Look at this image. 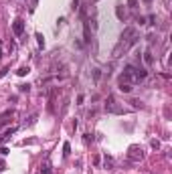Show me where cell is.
<instances>
[{
    "label": "cell",
    "mask_w": 172,
    "mask_h": 174,
    "mask_svg": "<svg viewBox=\"0 0 172 174\" xmlns=\"http://www.w3.org/2000/svg\"><path fill=\"white\" fill-rule=\"evenodd\" d=\"M4 168H6V164H4V162H2V160H0V172H2V170H4Z\"/></svg>",
    "instance_id": "d6986e66"
},
{
    "label": "cell",
    "mask_w": 172,
    "mask_h": 174,
    "mask_svg": "<svg viewBox=\"0 0 172 174\" xmlns=\"http://www.w3.org/2000/svg\"><path fill=\"white\" fill-rule=\"evenodd\" d=\"M91 140H93V136H91V134H85V136H83V142H85V144H89Z\"/></svg>",
    "instance_id": "9a60e30c"
},
{
    "label": "cell",
    "mask_w": 172,
    "mask_h": 174,
    "mask_svg": "<svg viewBox=\"0 0 172 174\" xmlns=\"http://www.w3.org/2000/svg\"><path fill=\"white\" fill-rule=\"evenodd\" d=\"M119 89H122L124 93H130L132 91V83L128 81L126 77H119Z\"/></svg>",
    "instance_id": "5b68a950"
},
{
    "label": "cell",
    "mask_w": 172,
    "mask_h": 174,
    "mask_svg": "<svg viewBox=\"0 0 172 174\" xmlns=\"http://www.w3.org/2000/svg\"><path fill=\"white\" fill-rule=\"evenodd\" d=\"M115 12H118V18H119V20H124V18H126V12L122 10V4H119V6L115 8Z\"/></svg>",
    "instance_id": "8fae6325"
},
{
    "label": "cell",
    "mask_w": 172,
    "mask_h": 174,
    "mask_svg": "<svg viewBox=\"0 0 172 174\" xmlns=\"http://www.w3.org/2000/svg\"><path fill=\"white\" fill-rule=\"evenodd\" d=\"M6 73H8V69H2V71H0V77H4Z\"/></svg>",
    "instance_id": "ffe728a7"
},
{
    "label": "cell",
    "mask_w": 172,
    "mask_h": 174,
    "mask_svg": "<svg viewBox=\"0 0 172 174\" xmlns=\"http://www.w3.org/2000/svg\"><path fill=\"white\" fill-rule=\"evenodd\" d=\"M111 166H114V160L109 156H105V168H111Z\"/></svg>",
    "instance_id": "5bb4252c"
},
{
    "label": "cell",
    "mask_w": 172,
    "mask_h": 174,
    "mask_svg": "<svg viewBox=\"0 0 172 174\" xmlns=\"http://www.w3.org/2000/svg\"><path fill=\"white\" fill-rule=\"evenodd\" d=\"M28 71H31V69H28V67H20V69L16 71V73H18V77H24V75H27Z\"/></svg>",
    "instance_id": "7c38bea8"
},
{
    "label": "cell",
    "mask_w": 172,
    "mask_h": 174,
    "mask_svg": "<svg viewBox=\"0 0 172 174\" xmlns=\"http://www.w3.org/2000/svg\"><path fill=\"white\" fill-rule=\"evenodd\" d=\"M144 61H146V65H152V63H154V57H152L150 51H146V53H144Z\"/></svg>",
    "instance_id": "9c48e42d"
},
{
    "label": "cell",
    "mask_w": 172,
    "mask_h": 174,
    "mask_svg": "<svg viewBox=\"0 0 172 174\" xmlns=\"http://www.w3.org/2000/svg\"><path fill=\"white\" fill-rule=\"evenodd\" d=\"M128 158H130L132 162H138V160L144 158V150H142L140 146H132L130 152H128Z\"/></svg>",
    "instance_id": "3957f363"
},
{
    "label": "cell",
    "mask_w": 172,
    "mask_h": 174,
    "mask_svg": "<svg viewBox=\"0 0 172 174\" xmlns=\"http://www.w3.org/2000/svg\"><path fill=\"white\" fill-rule=\"evenodd\" d=\"M12 32H14L16 37H23V32H24V20L23 18H16L14 22H12Z\"/></svg>",
    "instance_id": "277c9868"
},
{
    "label": "cell",
    "mask_w": 172,
    "mask_h": 174,
    "mask_svg": "<svg viewBox=\"0 0 172 174\" xmlns=\"http://www.w3.org/2000/svg\"><path fill=\"white\" fill-rule=\"evenodd\" d=\"M16 130H18V128H16V126H14V128H10V130H6V132H4V134L0 136V144H4V142H6V140H10V136L14 134Z\"/></svg>",
    "instance_id": "8992f818"
},
{
    "label": "cell",
    "mask_w": 172,
    "mask_h": 174,
    "mask_svg": "<svg viewBox=\"0 0 172 174\" xmlns=\"http://www.w3.org/2000/svg\"><path fill=\"white\" fill-rule=\"evenodd\" d=\"M41 174H53V170H51V164H49V160H45V162L41 164Z\"/></svg>",
    "instance_id": "ba28073f"
},
{
    "label": "cell",
    "mask_w": 172,
    "mask_h": 174,
    "mask_svg": "<svg viewBox=\"0 0 172 174\" xmlns=\"http://www.w3.org/2000/svg\"><path fill=\"white\" fill-rule=\"evenodd\" d=\"M136 4H138V2H136V0H130V8H134V10H136V8H138V6H136Z\"/></svg>",
    "instance_id": "ac0fdd59"
},
{
    "label": "cell",
    "mask_w": 172,
    "mask_h": 174,
    "mask_svg": "<svg viewBox=\"0 0 172 174\" xmlns=\"http://www.w3.org/2000/svg\"><path fill=\"white\" fill-rule=\"evenodd\" d=\"M136 41H138L136 28H134V27L124 28V32L119 35V43H118V47L114 49V57H122V53H126L132 45H136Z\"/></svg>",
    "instance_id": "6da1fadb"
},
{
    "label": "cell",
    "mask_w": 172,
    "mask_h": 174,
    "mask_svg": "<svg viewBox=\"0 0 172 174\" xmlns=\"http://www.w3.org/2000/svg\"><path fill=\"white\" fill-rule=\"evenodd\" d=\"M69 154H71V144L65 142L63 144V156H69Z\"/></svg>",
    "instance_id": "30bf717a"
},
{
    "label": "cell",
    "mask_w": 172,
    "mask_h": 174,
    "mask_svg": "<svg viewBox=\"0 0 172 174\" xmlns=\"http://www.w3.org/2000/svg\"><path fill=\"white\" fill-rule=\"evenodd\" d=\"M28 87H31V85H20L18 89H20V91H23V93H24V91H28Z\"/></svg>",
    "instance_id": "e0dca14e"
},
{
    "label": "cell",
    "mask_w": 172,
    "mask_h": 174,
    "mask_svg": "<svg viewBox=\"0 0 172 174\" xmlns=\"http://www.w3.org/2000/svg\"><path fill=\"white\" fill-rule=\"evenodd\" d=\"M105 112H107V113H118V116H122V113H124V107H122V105H118V101H115L114 97H107V101H105Z\"/></svg>",
    "instance_id": "7a4b0ae2"
},
{
    "label": "cell",
    "mask_w": 172,
    "mask_h": 174,
    "mask_svg": "<svg viewBox=\"0 0 172 174\" xmlns=\"http://www.w3.org/2000/svg\"><path fill=\"white\" fill-rule=\"evenodd\" d=\"M152 148H156V150H158V148H160V142H158V140H152Z\"/></svg>",
    "instance_id": "2e32d148"
},
{
    "label": "cell",
    "mask_w": 172,
    "mask_h": 174,
    "mask_svg": "<svg viewBox=\"0 0 172 174\" xmlns=\"http://www.w3.org/2000/svg\"><path fill=\"white\" fill-rule=\"evenodd\" d=\"M37 43H38V47H45V39H43L41 32H37Z\"/></svg>",
    "instance_id": "4fadbf2b"
},
{
    "label": "cell",
    "mask_w": 172,
    "mask_h": 174,
    "mask_svg": "<svg viewBox=\"0 0 172 174\" xmlns=\"http://www.w3.org/2000/svg\"><path fill=\"white\" fill-rule=\"evenodd\" d=\"M12 113H14L12 109H6V112H4L2 116H0V128H2L4 124H8V117H12Z\"/></svg>",
    "instance_id": "52a82bcc"
}]
</instances>
